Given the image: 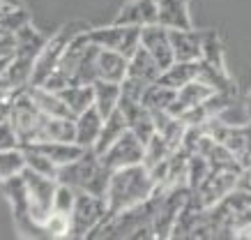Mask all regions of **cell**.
I'll use <instances>...</instances> for the list:
<instances>
[{
    "mask_svg": "<svg viewBox=\"0 0 251 240\" xmlns=\"http://www.w3.org/2000/svg\"><path fill=\"white\" fill-rule=\"evenodd\" d=\"M2 7H21V0H0Z\"/></svg>",
    "mask_w": 251,
    "mask_h": 240,
    "instance_id": "35",
    "label": "cell"
},
{
    "mask_svg": "<svg viewBox=\"0 0 251 240\" xmlns=\"http://www.w3.org/2000/svg\"><path fill=\"white\" fill-rule=\"evenodd\" d=\"M16 51H19V42H16V32H0V74L12 67L16 60Z\"/></svg>",
    "mask_w": 251,
    "mask_h": 240,
    "instance_id": "30",
    "label": "cell"
},
{
    "mask_svg": "<svg viewBox=\"0 0 251 240\" xmlns=\"http://www.w3.org/2000/svg\"><path fill=\"white\" fill-rule=\"evenodd\" d=\"M198 72H201V60L187 62V60H175L173 65H168L166 70H161L159 74V83L173 88V90H180L182 85H187L189 81L198 79Z\"/></svg>",
    "mask_w": 251,
    "mask_h": 240,
    "instance_id": "18",
    "label": "cell"
},
{
    "mask_svg": "<svg viewBox=\"0 0 251 240\" xmlns=\"http://www.w3.org/2000/svg\"><path fill=\"white\" fill-rule=\"evenodd\" d=\"M35 146L46 153L58 166H65V164L74 162L85 153V148H81L76 141H44V143H35Z\"/></svg>",
    "mask_w": 251,
    "mask_h": 240,
    "instance_id": "23",
    "label": "cell"
},
{
    "mask_svg": "<svg viewBox=\"0 0 251 240\" xmlns=\"http://www.w3.org/2000/svg\"><path fill=\"white\" fill-rule=\"evenodd\" d=\"M74 125H76V143L81 148H95L97 146V139L101 134V125H104V116L99 113L95 107H90L88 111L78 113L74 118Z\"/></svg>",
    "mask_w": 251,
    "mask_h": 240,
    "instance_id": "16",
    "label": "cell"
},
{
    "mask_svg": "<svg viewBox=\"0 0 251 240\" xmlns=\"http://www.w3.org/2000/svg\"><path fill=\"white\" fill-rule=\"evenodd\" d=\"M161 74V67L159 62L154 60L152 55L148 53L143 47L138 49L136 53L129 58V72H127V77L131 79H138V81H143V83H154Z\"/></svg>",
    "mask_w": 251,
    "mask_h": 240,
    "instance_id": "21",
    "label": "cell"
},
{
    "mask_svg": "<svg viewBox=\"0 0 251 240\" xmlns=\"http://www.w3.org/2000/svg\"><path fill=\"white\" fill-rule=\"evenodd\" d=\"M175 97H177V90L159 83V81H154V83H150L145 88L141 102H143V107H148L150 111H168V108L173 107Z\"/></svg>",
    "mask_w": 251,
    "mask_h": 240,
    "instance_id": "24",
    "label": "cell"
},
{
    "mask_svg": "<svg viewBox=\"0 0 251 240\" xmlns=\"http://www.w3.org/2000/svg\"><path fill=\"white\" fill-rule=\"evenodd\" d=\"M210 164H207V160L201 153H194V155L189 157V164H187V185H189V189H196L203 180L207 178V173H210Z\"/></svg>",
    "mask_w": 251,
    "mask_h": 240,
    "instance_id": "29",
    "label": "cell"
},
{
    "mask_svg": "<svg viewBox=\"0 0 251 240\" xmlns=\"http://www.w3.org/2000/svg\"><path fill=\"white\" fill-rule=\"evenodd\" d=\"M157 24L168 30L191 28L189 0H157Z\"/></svg>",
    "mask_w": 251,
    "mask_h": 240,
    "instance_id": "11",
    "label": "cell"
},
{
    "mask_svg": "<svg viewBox=\"0 0 251 240\" xmlns=\"http://www.w3.org/2000/svg\"><path fill=\"white\" fill-rule=\"evenodd\" d=\"M101 160L111 171L125 169V166H134V164H143L145 160V143L138 139L136 134L127 130L106 153H101Z\"/></svg>",
    "mask_w": 251,
    "mask_h": 240,
    "instance_id": "7",
    "label": "cell"
},
{
    "mask_svg": "<svg viewBox=\"0 0 251 240\" xmlns=\"http://www.w3.org/2000/svg\"><path fill=\"white\" fill-rule=\"evenodd\" d=\"M127 130H129V125H127L125 116H122V111H120V108H115L111 116L104 118V125H101V134H99L95 150H97L99 155H101V153H106L108 148L113 146L115 141L120 139L122 134L127 132Z\"/></svg>",
    "mask_w": 251,
    "mask_h": 240,
    "instance_id": "22",
    "label": "cell"
},
{
    "mask_svg": "<svg viewBox=\"0 0 251 240\" xmlns=\"http://www.w3.org/2000/svg\"><path fill=\"white\" fill-rule=\"evenodd\" d=\"M141 47L159 62L161 70H166L168 65L175 62L173 44H171V30L164 28L161 24H152L141 28Z\"/></svg>",
    "mask_w": 251,
    "mask_h": 240,
    "instance_id": "9",
    "label": "cell"
},
{
    "mask_svg": "<svg viewBox=\"0 0 251 240\" xmlns=\"http://www.w3.org/2000/svg\"><path fill=\"white\" fill-rule=\"evenodd\" d=\"M58 95L62 97V102L67 104V108L72 111V116L76 118L78 113L88 111L90 107H95V90L88 83H72L67 88L58 90Z\"/></svg>",
    "mask_w": 251,
    "mask_h": 240,
    "instance_id": "19",
    "label": "cell"
},
{
    "mask_svg": "<svg viewBox=\"0 0 251 240\" xmlns=\"http://www.w3.org/2000/svg\"><path fill=\"white\" fill-rule=\"evenodd\" d=\"M28 93L35 100L37 108L44 116H55V118H74L67 104L62 102V97L55 90H49L44 85H28Z\"/></svg>",
    "mask_w": 251,
    "mask_h": 240,
    "instance_id": "17",
    "label": "cell"
},
{
    "mask_svg": "<svg viewBox=\"0 0 251 240\" xmlns=\"http://www.w3.org/2000/svg\"><path fill=\"white\" fill-rule=\"evenodd\" d=\"M76 196H78V192L74 187L65 185V183H58V189H55V196H53V213L72 215V210L76 206Z\"/></svg>",
    "mask_w": 251,
    "mask_h": 240,
    "instance_id": "31",
    "label": "cell"
},
{
    "mask_svg": "<svg viewBox=\"0 0 251 240\" xmlns=\"http://www.w3.org/2000/svg\"><path fill=\"white\" fill-rule=\"evenodd\" d=\"M201 60L212 65V67L226 70L224 67V47H221V39L214 30H203V58Z\"/></svg>",
    "mask_w": 251,
    "mask_h": 240,
    "instance_id": "28",
    "label": "cell"
},
{
    "mask_svg": "<svg viewBox=\"0 0 251 240\" xmlns=\"http://www.w3.org/2000/svg\"><path fill=\"white\" fill-rule=\"evenodd\" d=\"M171 44H173L175 60H201L203 58V32L194 28L184 30H171Z\"/></svg>",
    "mask_w": 251,
    "mask_h": 240,
    "instance_id": "13",
    "label": "cell"
},
{
    "mask_svg": "<svg viewBox=\"0 0 251 240\" xmlns=\"http://www.w3.org/2000/svg\"><path fill=\"white\" fill-rule=\"evenodd\" d=\"M127 72H129V58L127 55H122L120 51H113V49H99L97 55L99 79L122 83L127 79Z\"/></svg>",
    "mask_w": 251,
    "mask_h": 240,
    "instance_id": "15",
    "label": "cell"
},
{
    "mask_svg": "<svg viewBox=\"0 0 251 240\" xmlns=\"http://www.w3.org/2000/svg\"><path fill=\"white\" fill-rule=\"evenodd\" d=\"M23 141L16 132L12 120H0V150H12V148H21Z\"/></svg>",
    "mask_w": 251,
    "mask_h": 240,
    "instance_id": "32",
    "label": "cell"
},
{
    "mask_svg": "<svg viewBox=\"0 0 251 240\" xmlns=\"http://www.w3.org/2000/svg\"><path fill=\"white\" fill-rule=\"evenodd\" d=\"M76 139V125L74 118H55V116H44L39 120L37 134L32 143H44V141H74Z\"/></svg>",
    "mask_w": 251,
    "mask_h": 240,
    "instance_id": "14",
    "label": "cell"
},
{
    "mask_svg": "<svg viewBox=\"0 0 251 240\" xmlns=\"http://www.w3.org/2000/svg\"><path fill=\"white\" fill-rule=\"evenodd\" d=\"M217 93L212 85H207L205 81H201V79H194V81H189L187 85H182L180 90H177V97H175L173 107L168 108L173 116H182L187 108L191 107H201L203 102H207L212 95Z\"/></svg>",
    "mask_w": 251,
    "mask_h": 240,
    "instance_id": "12",
    "label": "cell"
},
{
    "mask_svg": "<svg viewBox=\"0 0 251 240\" xmlns=\"http://www.w3.org/2000/svg\"><path fill=\"white\" fill-rule=\"evenodd\" d=\"M157 183H154L152 173L145 164H134V166H125V169L113 171L111 176V185L106 192L108 201V217L120 215L122 210H129L138 203L152 199L157 194Z\"/></svg>",
    "mask_w": 251,
    "mask_h": 240,
    "instance_id": "1",
    "label": "cell"
},
{
    "mask_svg": "<svg viewBox=\"0 0 251 240\" xmlns=\"http://www.w3.org/2000/svg\"><path fill=\"white\" fill-rule=\"evenodd\" d=\"M247 111H249V120H251V95H249V102H247Z\"/></svg>",
    "mask_w": 251,
    "mask_h": 240,
    "instance_id": "36",
    "label": "cell"
},
{
    "mask_svg": "<svg viewBox=\"0 0 251 240\" xmlns=\"http://www.w3.org/2000/svg\"><path fill=\"white\" fill-rule=\"evenodd\" d=\"M23 157H25V169L35 171V173H42V176H49V178H55L58 176V164L51 160V157L42 153L35 143H25L23 146Z\"/></svg>",
    "mask_w": 251,
    "mask_h": 240,
    "instance_id": "25",
    "label": "cell"
},
{
    "mask_svg": "<svg viewBox=\"0 0 251 240\" xmlns=\"http://www.w3.org/2000/svg\"><path fill=\"white\" fill-rule=\"evenodd\" d=\"M106 217H108L106 196H97V194H90V192H78L76 206H74L72 215H69V222H72L69 236L72 238H85Z\"/></svg>",
    "mask_w": 251,
    "mask_h": 240,
    "instance_id": "4",
    "label": "cell"
},
{
    "mask_svg": "<svg viewBox=\"0 0 251 240\" xmlns=\"http://www.w3.org/2000/svg\"><path fill=\"white\" fill-rule=\"evenodd\" d=\"M237 176L233 171H210L207 178L191 192L196 194V199L203 203V208H214L217 203H221L237 187Z\"/></svg>",
    "mask_w": 251,
    "mask_h": 240,
    "instance_id": "8",
    "label": "cell"
},
{
    "mask_svg": "<svg viewBox=\"0 0 251 240\" xmlns=\"http://www.w3.org/2000/svg\"><path fill=\"white\" fill-rule=\"evenodd\" d=\"M237 187L244 189V192H251V166H244L237 176Z\"/></svg>",
    "mask_w": 251,
    "mask_h": 240,
    "instance_id": "34",
    "label": "cell"
},
{
    "mask_svg": "<svg viewBox=\"0 0 251 240\" xmlns=\"http://www.w3.org/2000/svg\"><path fill=\"white\" fill-rule=\"evenodd\" d=\"M171 155H173V146H171L161 134L154 132L152 136H150V141L145 143V160H143V164L148 166V169H154L157 164L166 162Z\"/></svg>",
    "mask_w": 251,
    "mask_h": 240,
    "instance_id": "26",
    "label": "cell"
},
{
    "mask_svg": "<svg viewBox=\"0 0 251 240\" xmlns=\"http://www.w3.org/2000/svg\"><path fill=\"white\" fill-rule=\"evenodd\" d=\"M88 39L92 44H97L99 49H113V51H120L122 55L131 58L141 49V28L120 26L113 21L104 28H88Z\"/></svg>",
    "mask_w": 251,
    "mask_h": 240,
    "instance_id": "5",
    "label": "cell"
},
{
    "mask_svg": "<svg viewBox=\"0 0 251 240\" xmlns=\"http://www.w3.org/2000/svg\"><path fill=\"white\" fill-rule=\"evenodd\" d=\"M12 102H14V93L0 95V120H7L12 113Z\"/></svg>",
    "mask_w": 251,
    "mask_h": 240,
    "instance_id": "33",
    "label": "cell"
},
{
    "mask_svg": "<svg viewBox=\"0 0 251 240\" xmlns=\"http://www.w3.org/2000/svg\"><path fill=\"white\" fill-rule=\"evenodd\" d=\"M92 90H95V108H97L104 118L111 116L115 108H118V104H120V97H122L120 83L97 79V81L92 83Z\"/></svg>",
    "mask_w": 251,
    "mask_h": 240,
    "instance_id": "20",
    "label": "cell"
},
{
    "mask_svg": "<svg viewBox=\"0 0 251 240\" xmlns=\"http://www.w3.org/2000/svg\"><path fill=\"white\" fill-rule=\"evenodd\" d=\"M23 180L28 187V196H30V215L37 224L44 226L49 215L53 213V196L58 189V180L35 173L30 169H23Z\"/></svg>",
    "mask_w": 251,
    "mask_h": 240,
    "instance_id": "6",
    "label": "cell"
},
{
    "mask_svg": "<svg viewBox=\"0 0 251 240\" xmlns=\"http://www.w3.org/2000/svg\"><path fill=\"white\" fill-rule=\"evenodd\" d=\"M111 176H113V171L104 164L101 155L95 148H88L78 160L60 166L55 180L74 187L76 192H90L97 194V196H106L108 185H111Z\"/></svg>",
    "mask_w": 251,
    "mask_h": 240,
    "instance_id": "2",
    "label": "cell"
},
{
    "mask_svg": "<svg viewBox=\"0 0 251 240\" xmlns=\"http://www.w3.org/2000/svg\"><path fill=\"white\" fill-rule=\"evenodd\" d=\"M83 30H88V28H83L81 24H69V26H65L58 35L46 39L44 47H42V51H39V55H37V60H35V67H32L30 85H44L46 81H49V77H51L55 72V67H58L62 53L67 51L69 42Z\"/></svg>",
    "mask_w": 251,
    "mask_h": 240,
    "instance_id": "3",
    "label": "cell"
},
{
    "mask_svg": "<svg viewBox=\"0 0 251 240\" xmlns=\"http://www.w3.org/2000/svg\"><path fill=\"white\" fill-rule=\"evenodd\" d=\"M23 169H25L23 146L12 148V150H0V183L14 178V176H21Z\"/></svg>",
    "mask_w": 251,
    "mask_h": 240,
    "instance_id": "27",
    "label": "cell"
},
{
    "mask_svg": "<svg viewBox=\"0 0 251 240\" xmlns=\"http://www.w3.org/2000/svg\"><path fill=\"white\" fill-rule=\"evenodd\" d=\"M115 24L136 26V28L157 24V0H129V2H125L118 16H115Z\"/></svg>",
    "mask_w": 251,
    "mask_h": 240,
    "instance_id": "10",
    "label": "cell"
}]
</instances>
